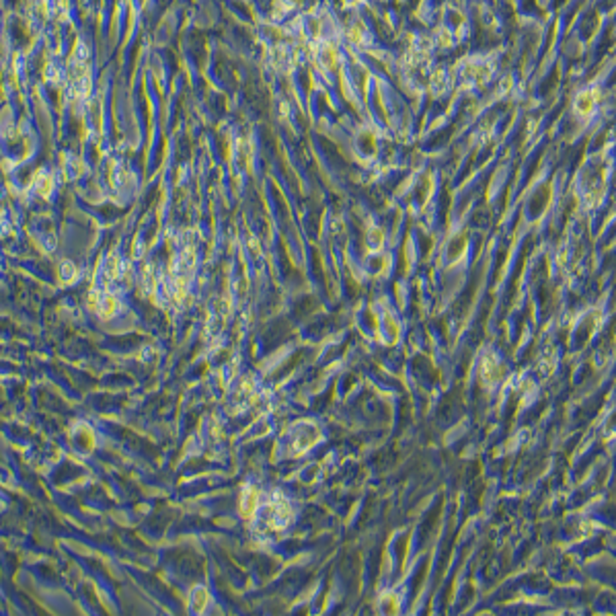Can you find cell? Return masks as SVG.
<instances>
[{"label":"cell","mask_w":616,"mask_h":616,"mask_svg":"<svg viewBox=\"0 0 616 616\" xmlns=\"http://www.w3.org/2000/svg\"><path fill=\"white\" fill-rule=\"evenodd\" d=\"M255 508H257V491L245 489V493L240 495V514L245 518H251L255 514Z\"/></svg>","instance_id":"cell-1"},{"label":"cell","mask_w":616,"mask_h":616,"mask_svg":"<svg viewBox=\"0 0 616 616\" xmlns=\"http://www.w3.org/2000/svg\"><path fill=\"white\" fill-rule=\"evenodd\" d=\"M115 306H117V302H115L111 296H103V298H99V300H95V302H93V308H95V311H97L99 315H103V317H107V315H113Z\"/></svg>","instance_id":"cell-2"},{"label":"cell","mask_w":616,"mask_h":616,"mask_svg":"<svg viewBox=\"0 0 616 616\" xmlns=\"http://www.w3.org/2000/svg\"><path fill=\"white\" fill-rule=\"evenodd\" d=\"M591 105H593V99L589 97V93H585V95H581L579 97V111H583V113H587L589 109H591Z\"/></svg>","instance_id":"cell-3"},{"label":"cell","mask_w":616,"mask_h":616,"mask_svg":"<svg viewBox=\"0 0 616 616\" xmlns=\"http://www.w3.org/2000/svg\"><path fill=\"white\" fill-rule=\"evenodd\" d=\"M206 600H208V593H206L204 589H197V598H195V602H193V604H195V608H197V610H202L200 606H202Z\"/></svg>","instance_id":"cell-4"}]
</instances>
